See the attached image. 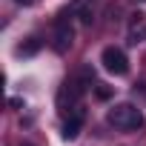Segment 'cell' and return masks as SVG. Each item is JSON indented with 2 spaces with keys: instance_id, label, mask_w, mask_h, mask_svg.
Masks as SVG:
<instances>
[{
  "instance_id": "6da1fadb",
  "label": "cell",
  "mask_w": 146,
  "mask_h": 146,
  "mask_svg": "<svg viewBox=\"0 0 146 146\" xmlns=\"http://www.w3.org/2000/svg\"><path fill=\"white\" fill-rule=\"evenodd\" d=\"M106 120L115 126V129H123V132H135V129H143V112L135 106V103H117L106 112Z\"/></svg>"
},
{
  "instance_id": "7a4b0ae2",
  "label": "cell",
  "mask_w": 146,
  "mask_h": 146,
  "mask_svg": "<svg viewBox=\"0 0 146 146\" xmlns=\"http://www.w3.org/2000/svg\"><path fill=\"white\" fill-rule=\"evenodd\" d=\"M83 92H86V83H83L80 78L66 80V83L60 86V92H57V103H60V109H63V112H75V109H78V100H80Z\"/></svg>"
},
{
  "instance_id": "3957f363",
  "label": "cell",
  "mask_w": 146,
  "mask_h": 146,
  "mask_svg": "<svg viewBox=\"0 0 146 146\" xmlns=\"http://www.w3.org/2000/svg\"><path fill=\"white\" fill-rule=\"evenodd\" d=\"M100 63H103V69H106V72H112V75H117V78H123L126 72H129L126 52H123V49H117V46H106V49H103V54H100Z\"/></svg>"
},
{
  "instance_id": "277c9868",
  "label": "cell",
  "mask_w": 146,
  "mask_h": 146,
  "mask_svg": "<svg viewBox=\"0 0 146 146\" xmlns=\"http://www.w3.org/2000/svg\"><path fill=\"white\" fill-rule=\"evenodd\" d=\"M72 43H75V29H72V23L66 20V12H63L60 20L54 23V40H52V46H54L57 54H66L72 49Z\"/></svg>"
},
{
  "instance_id": "5b68a950",
  "label": "cell",
  "mask_w": 146,
  "mask_h": 146,
  "mask_svg": "<svg viewBox=\"0 0 146 146\" xmlns=\"http://www.w3.org/2000/svg\"><path fill=\"white\" fill-rule=\"evenodd\" d=\"M83 123H86V112H83V109L78 106L75 112L69 115V120L63 123V137H66V140H75V137L80 135V129H83Z\"/></svg>"
},
{
  "instance_id": "8992f818",
  "label": "cell",
  "mask_w": 146,
  "mask_h": 146,
  "mask_svg": "<svg viewBox=\"0 0 146 146\" xmlns=\"http://www.w3.org/2000/svg\"><path fill=\"white\" fill-rule=\"evenodd\" d=\"M37 52H40V37H29L26 43L17 46V57H32V54H37Z\"/></svg>"
},
{
  "instance_id": "52a82bcc",
  "label": "cell",
  "mask_w": 146,
  "mask_h": 146,
  "mask_svg": "<svg viewBox=\"0 0 146 146\" xmlns=\"http://www.w3.org/2000/svg\"><path fill=\"white\" fill-rule=\"evenodd\" d=\"M78 17H80V23H83V26H92V20H95L92 9H89V6H80V3H78Z\"/></svg>"
},
{
  "instance_id": "ba28073f",
  "label": "cell",
  "mask_w": 146,
  "mask_h": 146,
  "mask_svg": "<svg viewBox=\"0 0 146 146\" xmlns=\"http://www.w3.org/2000/svg\"><path fill=\"white\" fill-rule=\"evenodd\" d=\"M95 98H98V100H109V98H112V89H109L106 83H98V86H95Z\"/></svg>"
},
{
  "instance_id": "9c48e42d",
  "label": "cell",
  "mask_w": 146,
  "mask_h": 146,
  "mask_svg": "<svg viewBox=\"0 0 146 146\" xmlns=\"http://www.w3.org/2000/svg\"><path fill=\"white\" fill-rule=\"evenodd\" d=\"M15 3H17V6H23V9H29V6H37L40 0H15Z\"/></svg>"
},
{
  "instance_id": "30bf717a",
  "label": "cell",
  "mask_w": 146,
  "mask_h": 146,
  "mask_svg": "<svg viewBox=\"0 0 146 146\" xmlns=\"http://www.w3.org/2000/svg\"><path fill=\"white\" fill-rule=\"evenodd\" d=\"M140 3H146V0H140Z\"/></svg>"
},
{
  "instance_id": "8fae6325",
  "label": "cell",
  "mask_w": 146,
  "mask_h": 146,
  "mask_svg": "<svg viewBox=\"0 0 146 146\" xmlns=\"http://www.w3.org/2000/svg\"><path fill=\"white\" fill-rule=\"evenodd\" d=\"M23 146H29V143H23Z\"/></svg>"
}]
</instances>
